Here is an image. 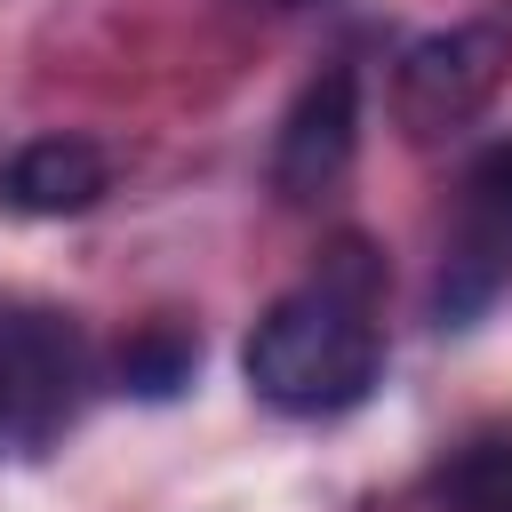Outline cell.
<instances>
[{
    "instance_id": "1",
    "label": "cell",
    "mask_w": 512,
    "mask_h": 512,
    "mask_svg": "<svg viewBox=\"0 0 512 512\" xmlns=\"http://www.w3.org/2000/svg\"><path fill=\"white\" fill-rule=\"evenodd\" d=\"M384 256L360 232H336L312 264V280H296L288 296L264 304V320L248 328V392L280 416H344L376 392L384 376Z\"/></svg>"
},
{
    "instance_id": "2",
    "label": "cell",
    "mask_w": 512,
    "mask_h": 512,
    "mask_svg": "<svg viewBox=\"0 0 512 512\" xmlns=\"http://www.w3.org/2000/svg\"><path fill=\"white\" fill-rule=\"evenodd\" d=\"M512 72V8H480L448 32H424L408 40V56L392 64V120L400 136L432 144V136H456L488 112V96L504 88Z\"/></svg>"
},
{
    "instance_id": "3",
    "label": "cell",
    "mask_w": 512,
    "mask_h": 512,
    "mask_svg": "<svg viewBox=\"0 0 512 512\" xmlns=\"http://www.w3.org/2000/svg\"><path fill=\"white\" fill-rule=\"evenodd\" d=\"M88 384V344L56 312H0V456L40 448L56 424H72Z\"/></svg>"
},
{
    "instance_id": "4",
    "label": "cell",
    "mask_w": 512,
    "mask_h": 512,
    "mask_svg": "<svg viewBox=\"0 0 512 512\" xmlns=\"http://www.w3.org/2000/svg\"><path fill=\"white\" fill-rule=\"evenodd\" d=\"M512 288V136L488 144L464 176V200H456V232H448V256H440V320H472L488 312L496 296Z\"/></svg>"
},
{
    "instance_id": "5",
    "label": "cell",
    "mask_w": 512,
    "mask_h": 512,
    "mask_svg": "<svg viewBox=\"0 0 512 512\" xmlns=\"http://www.w3.org/2000/svg\"><path fill=\"white\" fill-rule=\"evenodd\" d=\"M352 152H360V80H352V64H328L296 88V104L272 136V192L288 208H312L352 176Z\"/></svg>"
},
{
    "instance_id": "6",
    "label": "cell",
    "mask_w": 512,
    "mask_h": 512,
    "mask_svg": "<svg viewBox=\"0 0 512 512\" xmlns=\"http://www.w3.org/2000/svg\"><path fill=\"white\" fill-rule=\"evenodd\" d=\"M104 184H112V168L88 136H32L0 168V200L16 216H80V208L104 200Z\"/></svg>"
},
{
    "instance_id": "7",
    "label": "cell",
    "mask_w": 512,
    "mask_h": 512,
    "mask_svg": "<svg viewBox=\"0 0 512 512\" xmlns=\"http://www.w3.org/2000/svg\"><path fill=\"white\" fill-rule=\"evenodd\" d=\"M192 368H200V336L184 320H152V328H136L120 344V384L136 400H176L192 384Z\"/></svg>"
},
{
    "instance_id": "8",
    "label": "cell",
    "mask_w": 512,
    "mask_h": 512,
    "mask_svg": "<svg viewBox=\"0 0 512 512\" xmlns=\"http://www.w3.org/2000/svg\"><path fill=\"white\" fill-rule=\"evenodd\" d=\"M448 512H512V432H480L440 472Z\"/></svg>"
}]
</instances>
